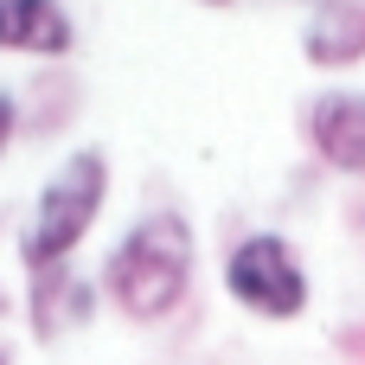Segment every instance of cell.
<instances>
[{"mask_svg":"<svg viewBox=\"0 0 365 365\" xmlns=\"http://www.w3.org/2000/svg\"><path fill=\"white\" fill-rule=\"evenodd\" d=\"M225 289H231L250 314H263V321H289V314L308 308V276H302L295 250H289L282 237H269V231H263V237H244V244L231 250Z\"/></svg>","mask_w":365,"mask_h":365,"instance_id":"cell-3","label":"cell"},{"mask_svg":"<svg viewBox=\"0 0 365 365\" xmlns=\"http://www.w3.org/2000/svg\"><path fill=\"white\" fill-rule=\"evenodd\" d=\"M13 141V96H0V148Z\"/></svg>","mask_w":365,"mask_h":365,"instance_id":"cell-7","label":"cell"},{"mask_svg":"<svg viewBox=\"0 0 365 365\" xmlns=\"http://www.w3.org/2000/svg\"><path fill=\"white\" fill-rule=\"evenodd\" d=\"M0 51L26 58H64L71 51V19L58 0H0Z\"/></svg>","mask_w":365,"mask_h":365,"instance_id":"cell-5","label":"cell"},{"mask_svg":"<svg viewBox=\"0 0 365 365\" xmlns=\"http://www.w3.org/2000/svg\"><path fill=\"white\" fill-rule=\"evenodd\" d=\"M314 6H334V0H314Z\"/></svg>","mask_w":365,"mask_h":365,"instance_id":"cell-9","label":"cell"},{"mask_svg":"<svg viewBox=\"0 0 365 365\" xmlns=\"http://www.w3.org/2000/svg\"><path fill=\"white\" fill-rule=\"evenodd\" d=\"M109 295L122 314L135 321H160L180 308L186 282H192V225L180 212H148L109 257Z\"/></svg>","mask_w":365,"mask_h":365,"instance_id":"cell-1","label":"cell"},{"mask_svg":"<svg viewBox=\"0 0 365 365\" xmlns=\"http://www.w3.org/2000/svg\"><path fill=\"white\" fill-rule=\"evenodd\" d=\"M308 58L314 64H353V58H365V6H353V0L314 6V19H308Z\"/></svg>","mask_w":365,"mask_h":365,"instance_id":"cell-6","label":"cell"},{"mask_svg":"<svg viewBox=\"0 0 365 365\" xmlns=\"http://www.w3.org/2000/svg\"><path fill=\"white\" fill-rule=\"evenodd\" d=\"M205 6H225V0H205Z\"/></svg>","mask_w":365,"mask_h":365,"instance_id":"cell-8","label":"cell"},{"mask_svg":"<svg viewBox=\"0 0 365 365\" xmlns=\"http://www.w3.org/2000/svg\"><path fill=\"white\" fill-rule=\"evenodd\" d=\"M0 365H6V353H0Z\"/></svg>","mask_w":365,"mask_h":365,"instance_id":"cell-10","label":"cell"},{"mask_svg":"<svg viewBox=\"0 0 365 365\" xmlns=\"http://www.w3.org/2000/svg\"><path fill=\"white\" fill-rule=\"evenodd\" d=\"M103 192H109V160H103L96 148L71 154V160L45 180V192H38V205H32V225H26V244H19L38 276H51V269L83 244V231H90L96 212H103Z\"/></svg>","mask_w":365,"mask_h":365,"instance_id":"cell-2","label":"cell"},{"mask_svg":"<svg viewBox=\"0 0 365 365\" xmlns=\"http://www.w3.org/2000/svg\"><path fill=\"white\" fill-rule=\"evenodd\" d=\"M308 135H314L321 160H334L340 173H365V90H327V96H314Z\"/></svg>","mask_w":365,"mask_h":365,"instance_id":"cell-4","label":"cell"}]
</instances>
